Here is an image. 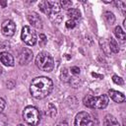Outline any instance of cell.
<instances>
[{
    "mask_svg": "<svg viewBox=\"0 0 126 126\" xmlns=\"http://www.w3.org/2000/svg\"><path fill=\"white\" fill-rule=\"evenodd\" d=\"M35 64L41 71L44 72H51L54 68V61L52 56L45 51L39 52L37 54L35 58Z\"/></svg>",
    "mask_w": 126,
    "mask_h": 126,
    "instance_id": "obj_3",
    "label": "cell"
},
{
    "mask_svg": "<svg viewBox=\"0 0 126 126\" xmlns=\"http://www.w3.org/2000/svg\"><path fill=\"white\" fill-rule=\"evenodd\" d=\"M56 107L52 104V103H49L48 104V108H47V114L50 116V117H55L56 116Z\"/></svg>",
    "mask_w": 126,
    "mask_h": 126,
    "instance_id": "obj_19",
    "label": "cell"
},
{
    "mask_svg": "<svg viewBox=\"0 0 126 126\" xmlns=\"http://www.w3.org/2000/svg\"><path fill=\"white\" fill-rule=\"evenodd\" d=\"M38 39H39L38 40V43H39L40 46H44L46 44V42H47V38H46L45 34H43V33H40L39 34V38Z\"/></svg>",
    "mask_w": 126,
    "mask_h": 126,
    "instance_id": "obj_21",
    "label": "cell"
},
{
    "mask_svg": "<svg viewBox=\"0 0 126 126\" xmlns=\"http://www.w3.org/2000/svg\"><path fill=\"white\" fill-rule=\"evenodd\" d=\"M60 5L63 9H71V6H72V2L71 1H67V0H62L60 1Z\"/></svg>",
    "mask_w": 126,
    "mask_h": 126,
    "instance_id": "obj_20",
    "label": "cell"
},
{
    "mask_svg": "<svg viewBox=\"0 0 126 126\" xmlns=\"http://www.w3.org/2000/svg\"><path fill=\"white\" fill-rule=\"evenodd\" d=\"M23 117H24V120L31 126H36L40 121V114L38 109L32 105L27 106L24 109Z\"/></svg>",
    "mask_w": 126,
    "mask_h": 126,
    "instance_id": "obj_4",
    "label": "cell"
},
{
    "mask_svg": "<svg viewBox=\"0 0 126 126\" xmlns=\"http://www.w3.org/2000/svg\"><path fill=\"white\" fill-rule=\"evenodd\" d=\"M108 46H109V50L112 51V52H114V53H117L119 51L118 43H117V41L114 38H110L109 43H108Z\"/></svg>",
    "mask_w": 126,
    "mask_h": 126,
    "instance_id": "obj_17",
    "label": "cell"
},
{
    "mask_svg": "<svg viewBox=\"0 0 126 126\" xmlns=\"http://www.w3.org/2000/svg\"><path fill=\"white\" fill-rule=\"evenodd\" d=\"M32 59V51L30 48H23L19 54V62L21 65L29 64Z\"/></svg>",
    "mask_w": 126,
    "mask_h": 126,
    "instance_id": "obj_8",
    "label": "cell"
},
{
    "mask_svg": "<svg viewBox=\"0 0 126 126\" xmlns=\"http://www.w3.org/2000/svg\"><path fill=\"white\" fill-rule=\"evenodd\" d=\"M21 37H22V40L30 46H33L36 43V40H37L35 32L29 26H25L23 28Z\"/></svg>",
    "mask_w": 126,
    "mask_h": 126,
    "instance_id": "obj_5",
    "label": "cell"
},
{
    "mask_svg": "<svg viewBox=\"0 0 126 126\" xmlns=\"http://www.w3.org/2000/svg\"><path fill=\"white\" fill-rule=\"evenodd\" d=\"M1 32L6 36L14 35L16 32V25L12 20H5L1 25Z\"/></svg>",
    "mask_w": 126,
    "mask_h": 126,
    "instance_id": "obj_7",
    "label": "cell"
},
{
    "mask_svg": "<svg viewBox=\"0 0 126 126\" xmlns=\"http://www.w3.org/2000/svg\"><path fill=\"white\" fill-rule=\"evenodd\" d=\"M103 126H120V124L113 115L106 114L103 118Z\"/></svg>",
    "mask_w": 126,
    "mask_h": 126,
    "instance_id": "obj_12",
    "label": "cell"
},
{
    "mask_svg": "<svg viewBox=\"0 0 126 126\" xmlns=\"http://www.w3.org/2000/svg\"><path fill=\"white\" fill-rule=\"evenodd\" d=\"M114 33H115V36H116L118 39H120L121 41H125V39H126V34H125V32L121 29V27H119V26L115 27V29H114Z\"/></svg>",
    "mask_w": 126,
    "mask_h": 126,
    "instance_id": "obj_15",
    "label": "cell"
},
{
    "mask_svg": "<svg viewBox=\"0 0 126 126\" xmlns=\"http://www.w3.org/2000/svg\"><path fill=\"white\" fill-rule=\"evenodd\" d=\"M76 24H77V22H75V21L69 19V20L66 22L65 25H66V28H68V29H73V28H75Z\"/></svg>",
    "mask_w": 126,
    "mask_h": 126,
    "instance_id": "obj_24",
    "label": "cell"
},
{
    "mask_svg": "<svg viewBox=\"0 0 126 126\" xmlns=\"http://www.w3.org/2000/svg\"><path fill=\"white\" fill-rule=\"evenodd\" d=\"M55 126H69L66 121H59L58 123L55 124Z\"/></svg>",
    "mask_w": 126,
    "mask_h": 126,
    "instance_id": "obj_27",
    "label": "cell"
},
{
    "mask_svg": "<svg viewBox=\"0 0 126 126\" xmlns=\"http://www.w3.org/2000/svg\"><path fill=\"white\" fill-rule=\"evenodd\" d=\"M74 125L75 126H94V123L92 116L88 112L82 111L76 115Z\"/></svg>",
    "mask_w": 126,
    "mask_h": 126,
    "instance_id": "obj_6",
    "label": "cell"
},
{
    "mask_svg": "<svg viewBox=\"0 0 126 126\" xmlns=\"http://www.w3.org/2000/svg\"><path fill=\"white\" fill-rule=\"evenodd\" d=\"M17 126H24L23 124H19V125H17Z\"/></svg>",
    "mask_w": 126,
    "mask_h": 126,
    "instance_id": "obj_29",
    "label": "cell"
},
{
    "mask_svg": "<svg viewBox=\"0 0 126 126\" xmlns=\"http://www.w3.org/2000/svg\"><path fill=\"white\" fill-rule=\"evenodd\" d=\"M103 18L106 21V23L109 24V25H112L115 22V17L113 15V13H111L109 11H106V12L103 13Z\"/></svg>",
    "mask_w": 126,
    "mask_h": 126,
    "instance_id": "obj_16",
    "label": "cell"
},
{
    "mask_svg": "<svg viewBox=\"0 0 126 126\" xmlns=\"http://www.w3.org/2000/svg\"><path fill=\"white\" fill-rule=\"evenodd\" d=\"M112 81H113V83H115L116 85H120V86L123 85V80H122V78L118 77L117 75L112 76Z\"/></svg>",
    "mask_w": 126,
    "mask_h": 126,
    "instance_id": "obj_23",
    "label": "cell"
},
{
    "mask_svg": "<svg viewBox=\"0 0 126 126\" xmlns=\"http://www.w3.org/2000/svg\"><path fill=\"white\" fill-rule=\"evenodd\" d=\"M28 20L32 24V27H34L36 29H41L42 28V20L38 16L37 13H35V12L29 13L28 14Z\"/></svg>",
    "mask_w": 126,
    "mask_h": 126,
    "instance_id": "obj_9",
    "label": "cell"
},
{
    "mask_svg": "<svg viewBox=\"0 0 126 126\" xmlns=\"http://www.w3.org/2000/svg\"><path fill=\"white\" fill-rule=\"evenodd\" d=\"M53 89V83L51 79L47 77H36L34 78L30 86V93L32 96L36 99H41L47 96Z\"/></svg>",
    "mask_w": 126,
    "mask_h": 126,
    "instance_id": "obj_1",
    "label": "cell"
},
{
    "mask_svg": "<svg viewBox=\"0 0 126 126\" xmlns=\"http://www.w3.org/2000/svg\"><path fill=\"white\" fill-rule=\"evenodd\" d=\"M108 95L110 96V98L112 100H114L115 102L121 103L125 100V96L122 93L118 92V91H114V90H109L108 91Z\"/></svg>",
    "mask_w": 126,
    "mask_h": 126,
    "instance_id": "obj_11",
    "label": "cell"
},
{
    "mask_svg": "<svg viewBox=\"0 0 126 126\" xmlns=\"http://www.w3.org/2000/svg\"><path fill=\"white\" fill-rule=\"evenodd\" d=\"M0 62L5 65V66H8V67H12L14 66V58L13 56L8 53V52H0Z\"/></svg>",
    "mask_w": 126,
    "mask_h": 126,
    "instance_id": "obj_10",
    "label": "cell"
},
{
    "mask_svg": "<svg viewBox=\"0 0 126 126\" xmlns=\"http://www.w3.org/2000/svg\"><path fill=\"white\" fill-rule=\"evenodd\" d=\"M1 74H2V69L0 68V75H1Z\"/></svg>",
    "mask_w": 126,
    "mask_h": 126,
    "instance_id": "obj_28",
    "label": "cell"
},
{
    "mask_svg": "<svg viewBox=\"0 0 126 126\" xmlns=\"http://www.w3.org/2000/svg\"><path fill=\"white\" fill-rule=\"evenodd\" d=\"M39 9L41 12H43L45 15L49 16L51 14V6H50V1H41L38 4Z\"/></svg>",
    "mask_w": 126,
    "mask_h": 126,
    "instance_id": "obj_13",
    "label": "cell"
},
{
    "mask_svg": "<svg viewBox=\"0 0 126 126\" xmlns=\"http://www.w3.org/2000/svg\"><path fill=\"white\" fill-rule=\"evenodd\" d=\"M70 71H71V73H72L73 75H79V74H80V68L77 67V66H73V67H71Z\"/></svg>",
    "mask_w": 126,
    "mask_h": 126,
    "instance_id": "obj_25",
    "label": "cell"
},
{
    "mask_svg": "<svg viewBox=\"0 0 126 126\" xmlns=\"http://www.w3.org/2000/svg\"><path fill=\"white\" fill-rule=\"evenodd\" d=\"M84 104L90 108L103 109L108 104V96L106 94H101L98 96H93L88 94L84 98Z\"/></svg>",
    "mask_w": 126,
    "mask_h": 126,
    "instance_id": "obj_2",
    "label": "cell"
},
{
    "mask_svg": "<svg viewBox=\"0 0 126 126\" xmlns=\"http://www.w3.org/2000/svg\"><path fill=\"white\" fill-rule=\"evenodd\" d=\"M60 78L63 82H68L70 81V76H69V71L66 69V68H63L61 70V73H60Z\"/></svg>",
    "mask_w": 126,
    "mask_h": 126,
    "instance_id": "obj_18",
    "label": "cell"
},
{
    "mask_svg": "<svg viewBox=\"0 0 126 126\" xmlns=\"http://www.w3.org/2000/svg\"><path fill=\"white\" fill-rule=\"evenodd\" d=\"M5 105H6V103H5V100H4L2 97H0V113H2V111L4 110V108H5Z\"/></svg>",
    "mask_w": 126,
    "mask_h": 126,
    "instance_id": "obj_26",
    "label": "cell"
},
{
    "mask_svg": "<svg viewBox=\"0 0 126 126\" xmlns=\"http://www.w3.org/2000/svg\"><path fill=\"white\" fill-rule=\"evenodd\" d=\"M67 14H68L70 20H73V21H75V22H77V21L80 20V18H81V13H80V11H79L78 9H75V8L69 9L68 12H67Z\"/></svg>",
    "mask_w": 126,
    "mask_h": 126,
    "instance_id": "obj_14",
    "label": "cell"
},
{
    "mask_svg": "<svg viewBox=\"0 0 126 126\" xmlns=\"http://www.w3.org/2000/svg\"><path fill=\"white\" fill-rule=\"evenodd\" d=\"M7 123H8L7 116L3 113H0V126H7Z\"/></svg>",
    "mask_w": 126,
    "mask_h": 126,
    "instance_id": "obj_22",
    "label": "cell"
}]
</instances>
